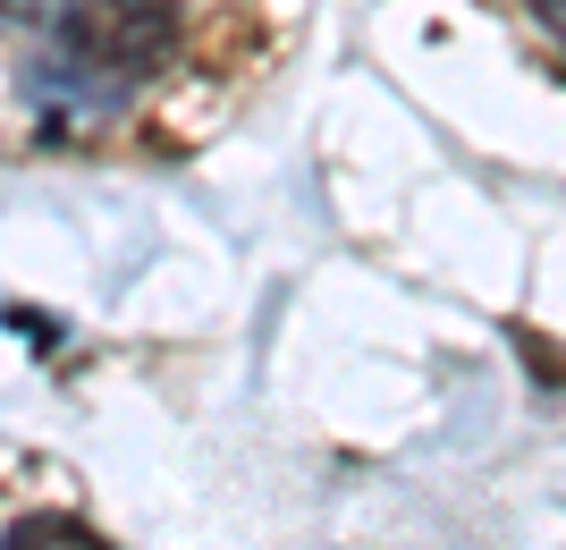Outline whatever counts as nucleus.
<instances>
[{"instance_id":"obj_3","label":"nucleus","mask_w":566,"mask_h":550,"mask_svg":"<svg viewBox=\"0 0 566 550\" xmlns=\"http://www.w3.org/2000/svg\"><path fill=\"white\" fill-rule=\"evenodd\" d=\"M524 9H533V25H542L549 43L566 51V0H524Z\"/></svg>"},{"instance_id":"obj_1","label":"nucleus","mask_w":566,"mask_h":550,"mask_svg":"<svg viewBox=\"0 0 566 550\" xmlns=\"http://www.w3.org/2000/svg\"><path fill=\"white\" fill-rule=\"evenodd\" d=\"M187 43V9L178 0H69L60 51H69V85L94 102H118L136 76H161Z\"/></svg>"},{"instance_id":"obj_2","label":"nucleus","mask_w":566,"mask_h":550,"mask_svg":"<svg viewBox=\"0 0 566 550\" xmlns=\"http://www.w3.org/2000/svg\"><path fill=\"white\" fill-rule=\"evenodd\" d=\"M0 550H111L85 517H60V508H34V517H18V526L0 533Z\"/></svg>"}]
</instances>
